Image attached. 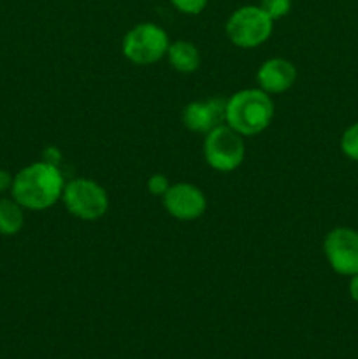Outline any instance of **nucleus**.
<instances>
[{
	"label": "nucleus",
	"instance_id": "f03ea898",
	"mask_svg": "<svg viewBox=\"0 0 358 359\" xmlns=\"http://www.w3.org/2000/svg\"><path fill=\"white\" fill-rule=\"evenodd\" d=\"M274 118V102L260 88H246L227 100L225 123L242 137L258 135Z\"/></svg>",
	"mask_w": 358,
	"mask_h": 359
},
{
	"label": "nucleus",
	"instance_id": "423d86ee",
	"mask_svg": "<svg viewBox=\"0 0 358 359\" xmlns=\"http://www.w3.org/2000/svg\"><path fill=\"white\" fill-rule=\"evenodd\" d=\"M62 200L67 210L83 221L100 219L109 209V198L105 189L98 182L86 177H77L67 182L62 193Z\"/></svg>",
	"mask_w": 358,
	"mask_h": 359
},
{
	"label": "nucleus",
	"instance_id": "6e6552de",
	"mask_svg": "<svg viewBox=\"0 0 358 359\" xmlns=\"http://www.w3.org/2000/svg\"><path fill=\"white\" fill-rule=\"evenodd\" d=\"M164 207L172 217L179 221H193L202 216L207 209V200L202 189L190 182H178L167 189L164 196Z\"/></svg>",
	"mask_w": 358,
	"mask_h": 359
},
{
	"label": "nucleus",
	"instance_id": "9d476101",
	"mask_svg": "<svg viewBox=\"0 0 358 359\" xmlns=\"http://www.w3.org/2000/svg\"><path fill=\"white\" fill-rule=\"evenodd\" d=\"M297 81V69L284 58H270L260 65L256 83L260 90L269 95H279L290 90Z\"/></svg>",
	"mask_w": 358,
	"mask_h": 359
},
{
	"label": "nucleus",
	"instance_id": "4468645a",
	"mask_svg": "<svg viewBox=\"0 0 358 359\" xmlns=\"http://www.w3.org/2000/svg\"><path fill=\"white\" fill-rule=\"evenodd\" d=\"M272 21L286 16L291 9V0H260L258 4Z\"/></svg>",
	"mask_w": 358,
	"mask_h": 359
},
{
	"label": "nucleus",
	"instance_id": "1a4fd4ad",
	"mask_svg": "<svg viewBox=\"0 0 358 359\" xmlns=\"http://www.w3.org/2000/svg\"><path fill=\"white\" fill-rule=\"evenodd\" d=\"M227 100L209 98V100L190 102L183 111V123L188 130L197 133H207L225 123Z\"/></svg>",
	"mask_w": 358,
	"mask_h": 359
},
{
	"label": "nucleus",
	"instance_id": "f257e3e1",
	"mask_svg": "<svg viewBox=\"0 0 358 359\" xmlns=\"http://www.w3.org/2000/svg\"><path fill=\"white\" fill-rule=\"evenodd\" d=\"M65 181L56 165L37 161L14 175L13 198L27 210H46L62 198Z\"/></svg>",
	"mask_w": 358,
	"mask_h": 359
},
{
	"label": "nucleus",
	"instance_id": "f3484780",
	"mask_svg": "<svg viewBox=\"0 0 358 359\" xmlns=\"http://www.w3.org/2000/svg\"><path fill=\"white\" fill-rule=\"evenodd\" d=\"M14 177L7 170H0V193L7 191V189L13 188Z\"/></svg>",
	"mask_w": 358,
	"mask_h": 359
},
{
	"label": "nucleus",
	"instance_id": "dca6fc26",
	"mask_svg": "<svg viewBox=\"0 0 358 359\" xmlns=\"http://www.w3.org/2000/svg\"><path fill=\"white\" fill-rule=\"evenodd\" d=\"M168 188H171V184H168V179L164 174H153L147 179V189H150L151 195L164 196Z\"/></svg>",
	"mask_w": 358,
	"mask_h": 359
},
{
	"label": "nucleus",
	"instance_id": "9b49d317",
	"mask_svg": "<svg viewBox=\"0 0 358 359\" xmlns=\"http://www.w3.org/2000/svg\"><path fill=\"white\" fill-rule=\"evenodd\" d=\"M167 60L172 69L181 74H192L200 67L199 49L188 41L172 42L167 49Z\"/></svg>",
	"mask_w": 358,
	"mask_h": 359
},
{
	"label": "nucleus",
	"instance_id": "0eeeda50",
	"mask_svg": "<svg viewBox=\"0 0 358 359\" xmlns=\"http://www.w3.org/2000/svg\"><path fill=\"white\" fill-rule=\"evenodd\" d=\"M326 262L339 276L351 277L358 273V231L339 226L326 233L323 241Z\"/></svg>",
	"mask_w": 358,
	"mask_h": 359
},
{
	"label": "nucleus",
	"instance_id": "7ed1b4c3",
	"mask_svg": "<svg viewBox=\"0 0 358 359\" xmlns=\"http://www.w3.org/2000/svg\"><path fill=\"white\" fill-rule=\"evenodd\" d=\"M274 21L260 6H242L230 14L225 32L230 42L237 48L251 49L263 44L270 37Z\"/></svg>",
	"mask_w": 358,
	"mask_h": 359
},
{
	"label": "nucleus",
	"instance_id": "20e7f679",
	"mask_svg": "<svg viewBox=\"0 0 358 359\" xmlns=\"http://www.w3.org/2000/svg\"><path fill=\"white\" fill-rule=\"evenodd\" d=\"M171 46L167 32L154 23H139L123 37V55L135 65H151L167 56Z\"/></svg>",
	"mask_w": 358,
	"mask_h": 359
},
{
	"label": "nucleus",
	"instance_id": "2eb2a0df",
	"mask_svg": "<svg viewBox=\"0 0 358 359\" xmlns=\"http://www.w3.org/2000/svg\"><path fill=\"white\" fill-rule=\"evenodd\" d=\"M209 0H171L172 6L183 14H188V16H197V14L202 13L207 7Z\"/></svg>",
	"mask_w": 358,
	"mask_h": 359
},
{
	"label": "nucleus",
	"instance_id": "39448f33",
	"mask_svg": "<svg viewBox=\"0 0 358 359\" xmlns=\"http://www.w3.org/2000/svg\"><path fill=\"white\" fill-rule=\"evenodd\" d=\"M246 147L241 133L223 123L204 139V158L207 165L218 172H234L244 161Z\"/></svg>",
	"mask_w": 358,
	"mask_h": 359
},
{
	"label": "nucleus",
	"instance_id": "f8f14e48",
	"mask_svg": "<svg viewBox=\"0 0 358 359\" xmlns=\"http://www.w3.org/2000/svg\"><path fill=\"white\" fill-rule=\"evenodd\" d=\"M25 224L23 207L14 198H0V233L16 235Z\"/></svg>",
	"mask_w": 358,
	"mask_h": 359
},
{
	"label": "nucleus",
	"instance_id": "ddd939ff",
	"mask_svg": "<svg viewBox=\"0 0 358 359\" xmlns=\"http://www.w3.org/2000/svg\"><path fill=\"white\" fill-rule=\"evenodd\" d=\"M340 151L350 160L358 161V121L344 130L340 137Z\"/></svg>",
	"mask_w": 358,
	"mask_h": 359
},
{
	"label": "nucleus",
	"instance_id": "a211bd4d",
	"mask_svg": "<svg viewBox=\"0 0 358 359\" xmlns=\"http://www.w3.org/2000/svg\"><path fill=\"white\" fill-rule=\"evenodd\" d=\"M347 291H350V297L354 304H358V273L351 276L350 286H347Z\"/></svg>",
	"mask_w": 358,
	"mask_h": 359
}]
</instances>
